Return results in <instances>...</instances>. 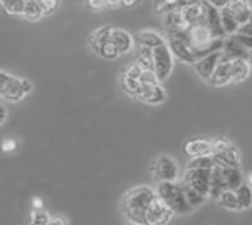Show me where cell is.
Returning <instances> with one entry per match:
<instances>
[{
    "mask_svg": "<svg viewBox=\"0 0 252 225\" xmlns=\"http://www.w3.org/2000/svg\"><path fill=\"white\" fill-rule=\"evenodd\" d=\"M251 65L248 59H232V83H244L250 77Z\"/></svg>",
    "mask_w": 252,
    "mask_h": 225,
    "instance_id": "cell-18",
    "label": "cell"
},
{
    "mask_svg": "<svg viewBox=\"0 0 252 225\" xmlns=\"http://www.w3.org/2000/svg\"><path fill=\"white\" fill-rule=\"evenodd\" d=\"M165 99H167V93L162 88L161 83L142 84V91H140L139 100H142L148 105H159Z\"/></svg>",
    "mask_w": 252,
    "mask_h": 225,
    "instance_id": "cell-12",
    "label": "cell"
},
{
    "mask_svg": "<svg viewBox=\"0 0 252 225\" xmlns=\"http://www.w3.org/2000/svg\"><path fill=\"white\" fill-rule=\"evenodd\" d=\"M183 152L186 156L198 158V156H207L213 153V141L205 139H190L183 144Z\"/></svg>",
    "mask_w": 252,
    "mask_h": 225,
    "instance_id": "cell-13",
    "label": "cell"
},
{
    "mask_svg": "<svg viewBox=\"0 0 252 225\" xmlns=\"http://www.w3.org/2000/svg\"><path fill=\"white\" fill-rule=\"evenodd\" d=\"M221 50L230 59H248L250 56V50L245 46H242L233 35H229L227 38H224Z\"/></svg>",
    "mask_w": 252,
    "mask_h": 225,
    "instance_id": "cell-17",
    "label": "cell"
},
{
    "mask_svg": "<svg viewBox=\"0 0 252 225\" xmlns=\"http://www.w3.org/2000/svg\"><path fill=\"white\" fill-rule=\"evenodd\" d=\"M242 46H245L250 52L252 50V35H244V34H238V32H235V34H232Z\"/></svg>",
    "mask_w": 252,
    "mask_h": 225,
    "instance_id": "cell-35",
    "label": "cell"
},
{
    "mask_svg": "<svg viewBox=\"0 0 252 225\" xmlns=\"http://www.w3.org/2000/svg\"><path fill=\"white\" fill-rule=\"evenodd\" d=\"M120 85H121V90H123L127 96L134 97V99H139L140 91H142L140 80L131 78V77H127V75L121 74V77H120Z\"/></svg>",
    "mask_w": 252,
    "mask_h": 225,
    "instance_id": "cell-20",
    "label": "cell"
},
{
    "mask_svg": "<svg viewBox=\"0 0 252 225\" xmlns=\"http://www.w3.org/2000/svg\"><path fill=\"white\" fill-rule=\"evenodd\" d=\"M1 149H3V152H13L15 150V143L12 140H6L1 144Z\"/></svg>",
    "mask_w": 252,
    "mask_h": 225,
    "instance_id": "cell-40",
    "label": "cell"
},
{
    "mask_svg": "<svg viewBox=\"0 0 252 225\" xmlns=\"http://www.w3.org/2000/svg\"><path fill=\"white\" fill-rule=\"evenodd\" d=\"M248 62H250V65L252 66V50L250 52V56H248Z\"/></svg>",
    "mask_w": 252,
    "mask_h": 225,
    "instance_id": "cell-42",
    "label": "cell"
},
{
    "mask_svg": "<svg viewBox=\"0 0 252 225\" xmlns=\"http://www.w3.org/2000/svg\"><path fill=\"white\" fill-rule=\"evenodd\" d=\"M165 24H167V28H171V29H186L190 25L188 22V19L185 18L183 7L182 9H177V10H171L167 15Z\"/></svg>",
    "mask_w": 252,
    "mask_h": 225,
    "instance_id": "cell-23",
    "label": "cell"
},
{
    "mask_svg": "<svg viewBox=\"0 0 252 225\" xmlns=\"http://www.w3.org/2000/svg\"><path fill=\"white\" fill-rule=\"evenodd\" d=\"M210 83L214 87H226L232 84V59L226 56L224 52H223V57L220 63L217 65L214 74L210 78Z\"/></svg>",
    "mask_w": 252,
    "mask_h": 225,
    "instance_id": "cell-11",
    "label": "cell"
},
{
    "mask_svg": "<svg viewBox=\"0 0 252 225\" xmlns=\"http://www.w3.org/2000/svg\"><path fill=\"white\" fill-rule=\"evenodd\" d=\"M37 1L40 4V9L43 12V16L53 15L59 9V4H61V0H37Z\"/></svg>",
    "mask_w": 252,
    "mask_h": 225,
    "instance_id": "cell-34",
    "label": "cell"
},
{
    "mask_svg": "<svg viewBox=\"0 0 252 225\" xmlns=\"http://www.w3.org/2000/svg\"><path fill=\"white\" fill-rule=\"evenodd\" d=\"M96 55L100 56L102 59H106V60H114V59H117L120 56V52H118L117 46L111 40V34H109V37L106 40L102 41V44L96 50Z\"/></svg>",
    "mask_w": 252,
    "mask_h": 225,
    "instance_id": "cell-26",
    "label": "cell"
},
{
    "mask_svg": "<svg viewBox=\"0 0 252 225\" xmlns=\"http://www.w3.org/2000/svg\"><path fill=\"white\" fill-rule=\"evenodd\" d=\"M173 215H174V212L157 195L146 211L145 225H167L171 221Z\"/></svg>",
    "mask_w": 252,
    "mask_h": 225,
    "instance_id": "cell-7",
    "label": "cell"
},
{
    "mask_svg": "<svg viewBox=\"0 0 252 225\" xmlns=\"http://www.w3.org/2000/svg\"><path fill=\"white\" fill-rule=\"evenodd\" d=\"M174 68V55L165 43L154 49V72L159 83H164Z\"/></svg>",
    "mask_w": 252,
    "mask_h": 225,
    "instance_id": "cell-5",
    "label": "cell"
},
{
    "mask_svg": "<svg viewBox=\"0 0 252 225\" xmlns=\"http://www.w3.org/2000/svg\"><path fill=\"white\" fill-rule=\"evenodd\" d=\"M199 0H179V3H182V6H189V4H193Z\"/></svg>",
    "mask_w": 252,
    "mask_h": 225,
    "instance_id": "cell-41",
    "label": "cell"
},
{
    "mask_svg": "<svg viewBox=\"0 0 252 225\" xmlns=\"http://www.w3.org/2000/svg\"><path fill=\"white\" fill-rule=\"evenodd\" d=\"M219 202L223 208L229 209V211H239V205H238V197H236V192L235 190H224L221 193V196L219 197Z\"/></svg>",
    "mask_w": 252,
    "mask_h": 225,
    "instance_id": "cell-31",
    "label": "cell"
},
{
    "mask_svg": "<svg viewBox=\"0 0 252 225\" xmlns=\"http://www.w3.org/2000/svg\"><path fill=\"white\" fill-rule=\"evenodd\" d=\"M182 187H183V192H185V196H186V200L188 203L195 209V208H199L201 205L205 203V196H202L201 193H198L193 187H190L189 184H186L185 181L182 183Z\"/></svg>",
    "mask_w": 252,
    "mask_h": 225,
    "instance_id": "cell-28",
    "label": "cell"
},
{
    "mask_svg": "<svg viewBox=\"0 0 252 225\" xmlns=\"http://www.w3.org/2000/svg\"><path fill=\"white\" fill-rule=\"evenodd\" d=\"M220 15H221V24H223V29H224V32L227 34V35H232V34H235L236 31H238V28H239V22H238V19L233 16V13L229 10V7L226 6V7H223V9H220Z\"/></svg>",
    "mask_w": 252,
    "mask_h": 225,
    "instance_id": "cell-25",
    "label": "cell"
},
{
    "mask_svg": "<svg viewBox=\"0 0 252 225\" xmlns=\"http://www.w3.org/2000/svg\"><path fill=\"white\" fill-rule=\"evenodd\" d=\"M248 22H250V24L252 25V10H251V15H250V19H248Z\"/></svg>",
    "mask_w": 252,
    "mask_h": 225,
    "instance_id": "cell-43",
    "label": "cell"
},
{
    "mask_svg": "<svg viewBox=\"0 0 252 225\" xmlns=\"http://www.w3.org/2000/svg\"><path fill=\"white\" fill-rule=\"evenodd\" d=\"M227 183H226V177L223 172V167L220 165H214V168L211 169V178H210V196L216 200H219V197L221 196V193L224 190H227Z\"/></svg>",
    "mask_w": 252,
    "mask_h": 225,
    "instance_id": "cell-14",
    "label": "cell"
},
{
    "mask_svg": "<svg viewBox=\"0 0 252 225\" xmlns=\"http://www.w3.org/2000/svg\"><path fill=\"white\" fill-rule=\"evenodd\" d=\"M25 3H27V0H0L3 10L7 15H15V16L24 15Z\"/></svg>",
    "mask_w": 252,
    "mask_h": 225,
    "instance_id": "cell-29",
    "label": "cell"
},
{
    "mask_svg": "<svg viewBox=\"0 0 252 225\" xmlns=\"http://www.w3.org/2000/svg\"><path fill=\"white\" fill-rule=\"evenodd\" d=\"M207 1L210 4H213L214 7H217V9H223V7H226L229 4L230 0H207Z\"/></svg>",
    "mask_w": 252,
    "mask_h": 225,
    "instance_id": "cell-38",
    "label": "cell"
},
{
    "mask_svg": "<svg viewBox=\"0 0 252 225\" xmlns=\"http://www.w3.org/2000/svg\"><path fill=\"white\" fill-rule=\"evenodd\" d=\"M111 29H112V27L105 25V27L97 28L96 31H93V32L89 35L87 43H89V47H90V50H92L93 53H96V50L99 49V46L102 44V41H103V40H106V38L109 37Z\"/></svg>",
    "mask_w": 252,
    "mask_h": 225,
    "instance_id": "cell-24",
    "label": "cell"
},
{
    "mask_svg": "<svg viewBox=\"0 0 252 225\" xmlns=\"http://www.w3.org/2000/svg\"><path fill=\"white\" fill-rule=\"evenodd\" d=\"M6 119H7V108L4 106L3 102H0V125H3Z\"/></svg>",
    "mask_w": 252,
    "mask_h": 225,
    "instance_id": "cell-39",
    "label": "cell"
},
{
    "mask_svg": "<svg viewBox=\"0 0 252 225\" xmlns=\"http://www.w3.org/2000/svg\"><path fill=\"white\" fill-rule=\"evenodd\" d=\"M30 225H31V224H30Z\"/></svg>",
    "mask_w": 252,
    "mask_h": 225,
    "instance_id": "cell-46",
    "label": "cell"
},
{
    "mask_svg": "<svg viewBox=\"0 0 252 225\" xmlns=\"http://www.w3.org/2000/svg\"><path fill=\"white\" fill-rule=\"evenodd\" d=\"M216 165L214 159L211 155L207 156H198V158H192V161L189 162L188 168H202V169H213Z\"/></svg>",
    "mask_w": 252,
    "mask_h": 225,
    "instance_id": "cell-33",
    "label": "cell"
},
{
    "mask_svg": "<svg viewBox=\"0 0 252 225\" xmlns=\"http://www.w3.org/2000/svg\"><path fill=\"white\" fill-rule=\"evenodd\" d=\"M202 7H204V24L208 25V28L213 31V34L219 38H224L227 34L223 29V24H221V15H220V9L214 7L213 4H210L207 0H201Z\"/></svg>",
    "mask_w": 252,
    "mask_h": 225,
    "instance_id": "cell-9",
    "label": "cell"
},
{
    "mask_svg": "<svg viewBox=\"0 0 252 225\" xmlns=\"http://www.w3.org/2000/svg\"><path fill=\"white\" fill-rule=\"evenodd\" d=\"M223 172L226 177L227 187L230 190H236L244 184V177L241 172V167H223Z\"/></svg>",
    "mask_w": 252,
    "mask_h": 225,
    "instance_id": "cell-22",
    "label": "cell"
},
{
    "mask_svg": "<svg viewBox=\"0 0 252 225\" xmlns=\"http://www.w3.org/2000/svg\"><path fill=\"white\" fill-rule=\"evenodd\" d=\"M128 225H145V224H134V223H130Z\"/></svg>",
    "mask_w": 252,
    "mask_h": 225,
    "instance_id": "cell-44",
    "label": "cell"
},
{
    "mask_svg": "<svg viewBox=\"0 0 252 225\" xmlns=\"http://www.w3.org/2000/svg\"><path fill=\"white\" fill-rule=\"evenodd\" d=\"M89 4L93 9H103L105 6H108V0H89Z\"/></svg>",
    "mask_w": 252,
    "mask_h": 225,
    "instance_id": "cell-37",
    "label": "cell"
},
{
    "mask_svg": "<svg viewBox=\"0 0 252 225\" xmlns=\"http://www.w3.org/2000/svg\"><path fill=\"white\" fill-rule=\"evenodd\" d=\"M154 177L161 181H177L179 177V168L173 158L170 156H159L155 158L149 167Z\"/></svg>",
    "mask_w": 252,
    "mask_h": 225,
    "instance_id": "cell-6",
    "label": "cell"
},
{
    "mask_svg": "<svg viewBox=\"0 0 252 225\" xmlns=\"http://www.w3.org/2000/svg\"><path fill=\"white\" fill-rule=\"evenodd\" d=\"M210 178H211V169H202V168H188L183 181L193 187L198 193L208 197L210 196Z\"/></svg>",
    "mask_w": 252,
    "mask_h": 225,
    "instance_id": "cell-8",
    "label": "cell"
},
{
    "mask_svg": "<svg viewBox=\"0 0 252 225\" xmlns=\"http://www.w3.org/2000/svg\"><path fill=\"white\" fill-rule=\"evenodd\" d=\"M221 57H223V50H216V52H213V53L204 56V57L199 59L198 62H195V63H193V68H195V71L198 72V75H199L202 80L210 81V78H211V75L214 74L217 65L220 63Z\"/></svg>",
    "mask_w": 252,
    "mask_h": 225,
    "instance_id": "cell-10",
    "label": "cell"
},
{
    "mask_svg": "<svg viewBox=\"0 0 252 225\" xmlns=\"http://www.w3.org/2000/svg\"><path fill=\"white\" fill-rule=\"evenodd\" d=\"M157 195L164 200V203L174 212V214H189L193 208L188 203L182 184L176 181H161L157 189Z\"/></svg>",
    "mask_w": 252,
    "mask_h": 225,
    "instance_id": "cell-3",
    "label": "cell"
},
{
    "mask_svg": "<svg viewBox=\"0 0 252 225\" xmlns=\"http://www.w3.org/2000/svg\"><path fill=\"white\" fill-rule=\"evenodd\" d=\"M134 44H139V46H146V47H151V49H155L158 46H162L167 43V40L159 35L157 31H152V29H142V31H137L134 35Z\"/></svg>",
    "mask_w": 252,
    "mask_h": 225,
    "instance_id": "cell-16",
    "label": "cell"
},
{
    "mask_svg": "<svg viewBox=\"0 0 252 225\" xmlns=\"http://www.w3.org/2000/svg\"><path fill=\"white\" fill-rule=\"evenodd\" d=\"M136 46V62L143 68L154 71V49L146 47V46Z\"/></svg>",
    "mask_w": 252,
    "mask_h": 225,
    "instance_id": "cell-21",
    "label": "cell"
},
{
    "mask_svg": "<svg viewBox=\"0 0 252 225\" xmlns=\"http://www.w3.org/2000/svg\"><path fill=\"white\" fill-rule=\"evenodd\" d=\"M50 221V215L41 208H32L30 212V224L31 225H47Z\"/></svg>",
    "mask_w": 252,
    "mask_h": 225,
    "instance_id": "cell-32",
    "label": "cell"
},
{
    "mask_svg": "<svg viewBox=\"0 0 252 225\" xmlns=\"http://www.w3.org/2000/svg\"><path fill=\"white\" fill-rule=\"evenodd\" d=\"M236 197H238V205L239 211L241 209H248L252 206V189L248 183H244L239 189L235 190Z\"/></svg>",
    "mask_w": 252,
    "mask_h": 225,
    "instance_id": "cell-27",
    "label": "cell"
},
{
    "mask_svg": "<svg viewBox=\"0 0 252 225\" xmlns=\"http://www.w3.org/2000/svg\"><path fill=\"white\" fill-rule=\"evenodd\" d=\"M25 19L31 21V22H37L43 18V12L40 9V4L37 0H27L25 3V9H24V15Z\"/></svg>",
    "mask_w": 252,
    "mask_h": 225,
    "instance_id": "cell-30",
    "label": "cell"
},
{
    "mask_svg": "<svg viewBox=\"0 0 252 225\" xmlns=\"http://www.w3.org/2000/svg\"><path fill=\"white\" fill-rule=\"evenodd\" d=\"M47 225H69V223H68V218L63 215H53L50 217V221Z\"/></svg>",
    "mask_w": 252,
    "mask_h": 225,
    "instance_id": "cell-36",
    "label": "cell"
},
{
    "mask_svg": "<svg viewBox=\"0 0 252 225\" xmlns=\"http://www.w3.org/2000/svg\"><path fill=\"white\" fill-rule=\"evenodd\" d=\"M213 141V159L216 165L220 167H241V155L239 150L226 139L220 137Z\"/></svg>",
    "mask_w": 252,
    "mask_h": 225,
    "instance_id": "cell-4",
    "label": "cell"
},
{
    "mask_svg": "<svg viewBox=\"0 0 252 225\" xmlns=\"http://www.w3.org/2000/svg\"><path fill=\"white\" fill-rule=\"evenodd\" d=\"M111 40L117 46L120 55H126L134 47V38L130 32L121 28H112L111 29Z\"/></svg>",
    "mask_w": 252,
    "mask_h": 225,
    "instance_id": "cell-15",
    "label": "cell"
},
{
    "mask_svg": "<svg viewBox=\"0 0 252 225\" xmlns=\"http://www.w3.org/2000/svg\"><path fill=\"white\" fill-rule=\"evenodd\" d=\"M227 7L233 13V16L238 19L239 24L248 22L252 9L250 7V4L247 3V0H230Z\"/></svg>",
    "mask_w": 252,
    "mask_h": 225,
    "instance_id": "cell-19",
    "label": "cell"
},
{
    "mask_svg": "<svg viewBox=\"0 0 252 225\" xmlns=\"http://www.w3.org/2000/svg\"><path fill=\"white\" fill-rule=\"evenodd\" d=\"M250 183L252 184V174H251V177H250Z\"/></svg>",
    "mask_w": 252,
    "mask_h": 225,
    "instance_id": "cell-45",
    "label": "cell"
},
{
    "mask_svg": "<svg viewBox=\"0 0 252 225\" xmlns=\"http://www.w3.org/2000/svg\"><path fill=\"white\" fill-rule=\"evenodd\" d=\"M32 90L34 85L30 80L0 71V99L9 103H18L25 99Z\"/></svg>",
    "mask_w": 252,
    "mask_h": 225,
    "instance_id": "cell-2",
    "label": "cell"
},
{
    "mask_svg": "<svg viewBox=\"0 0 252 225\" xmlns=\"http://www.w3.org/2000/svg\"><path fill=\"white\" fill-rule=\"evenodd\" d=\"M155 196H157V190L146 186H139L128 190L121 202V211L124 217L130 223L145 224L146 211Z\"/></svg>",
    "mask_w": 252,
    "mask_h": 225,
    "instance_id": "cell-1",
    "label": "cell"
}]
</instances>
